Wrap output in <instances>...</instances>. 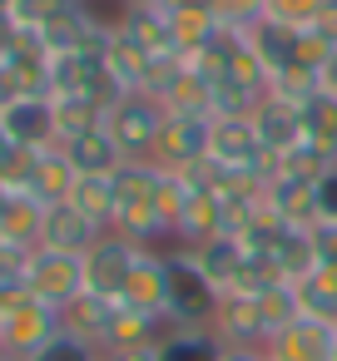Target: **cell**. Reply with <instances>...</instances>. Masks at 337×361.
<instances>
[{
    "label": "cell",
    "mask_w": 337,
    "mask_h": 361,
    "mask_svg": "<svg viewBox=\"0 0 337 361\" xmlns=\"http://www.w3.org/2000/svg\"><path fill=\"white\" fill-rule=\"evenodd\" d=\"M154 188H159V169L154 164H124L114 173V203H119V213H114L110 233H124L139 247H154L159 238H169V228H164V218L154 208Z\"/></svg>",
    "instance_id": "cell-1"
},
{
    "label": "cell",
    "mask_w": 337,
    "mask_h": 361,
    "mask_svg": "<svg viewBox=\"0 0 337 361\" xmlns=\"http://www.w3.org/2000/svg\"><path fill=\"white\" fill-rule=\"evenodd\" d=\"M218 297L223 292L199 272L194 252L174 247L169 252V326H179V331H208L213 312H218Z\"/></svg>",
    "instance_id": "cell-2"
},
{
    "label": "cell",
    "mask_w": 337,
    "mask_h": 361,
    "mask_svg": "<svg viewBox=\"0 0 337 361\" xmlns=\"http://www.w3.org/2000/svg\"><path fill=\"white\" fill-rule=\"evenodd\" d=\"M164 119H169V114L159 109V99H149V94H124V99L105 114V129H110V139L119 144L124 164H154V144H159Z\"/></svg>",
    "instance_id": "cell-3"
},
{
    "label": "cell",
    "mask_w": 337,
    "mask_h": 361,
    "mask_svg": "<svg viewBox=\"0 0 337 361\" xmlns=\"http://www.w3.org/2000/svg\"><path fill=\"white\" fill-rule=\"evenodd\" d=\"M25 292H30L35 302H45V307L65 312L80 292H90V287H85V257L35 247L30 262H25Z\"/></svg>",
    "instance_id": "cell-4"
},
{
    "label": "cell",
    "mask_w": 337,
    "mask_h": 361,
    "mask_svg": "<svg viewBox=\"0 0 337 361\" xmlns=\"http://www.w3.org/2000/svg\"><path fill=\"white\" fill-rule=\"evenodd\" d=\"M55 336H60V312L35 302L30 292H20L6 312H0V351H11V356H35Z\"/></svg>",
    "instance_id": "cell-5"
},
{
    "label": "cell",
    "mask_w": 337,
    "mask_h": 361,
    "mask_svg": "<svg viewBox=\"0 0 337 361\" xmlns=\"http://www.w3.org/2000/svg\"><path fill=\"white\" fill-rule=\"evenodd\" d=\"M114 302L169 322V252L139 247V257H134V267H129V277H124V292H119Z\"/></svg>",
    "instance_id": "cell-6"
},
{
    "label": "cell",
    "mask_w": 337,
    "mask_h": 361,
    "mask_svg": "<svg viewBox=\"0 0 337 361\" xmlns=\"http://www.w3.org/2000/svg\"><path fill=\"white\" fill-rule=\"evenodd\" d=\"M134 257H139V243H129L124 233H100V243L85 252V287L100 297H119Z\"/></svg>",
    "instance_id": "cell-7"
},
{
    "label": "cell",
    "mask_w": 337,
    "mask_h": 361,
    "mask_svg": "<svg viewBox=\"0 0 337 361\" xmlns=\"http://www.w3.org/2000/svg\"><path fill=\"white\" fill-rule=\"evenodd\" d=\"M208 331L218 336V346H268V322L253 292H223Z\"/></svg>",
    "instance_id": "cell-8"
},
{
    "label": "cell",
    "mask_w": 337,
    "mask_h": 361,
    "mask_svg": "<svg viewBox=\"0 0 337 361\" xmlns=\"http://www.w3.org/2000/svg\"><path fill=\"white\" fill-rule=\"evenodd\" d=\"M268 361H337V326L297 317L278 336H268Z\"/></svg>",
    "instance_id": "cell-9"
},
{
    "label": "cell",
    "mask_w": 337,
    "mask_h": 361,
    "mask_svg": "<svg viewBox=\"0 0 337 361\" xmlns=\"http://www.w3.org/2000/svg\"><path fill=\"white\" fill-rule=\"evenodd\" d=\"M100 233H105V228H95L70 198H65V203H45V218H40V247L85 257V252L100 243Z\"/></svg>",
    "instance_id": "cell-10"
},
{
    "label": "cell",
    "mask_w": 337,
    "mask_h": 361,
    "mask_svg": "<svg viewBox=\"0 0 337 361\" xmlns=\"http://www.w3.org/2000/svg\"><path fill=\"white\" fill-rule=\"evenodd\" d=\"M0 124H6L16 149H50L55 144V104H50V94H20L6 114H0Z\"/></svg>",
    "instance_id": "cell-11"
},
{
    "label": "cell",
    "mask_w": 337,
    "mask_h": 361,
    "mask_svg": "<svg viewBox=\"0 0 337 361\" xmlns=\"http://www.w3.org/2000/svg\"><path fill=\"white\" fill-rule=\"evenodd\" d=\"M189 252H194L199 272H203L218 292H233L238 277H243V267H248V243H243L238 233H218V238H208V243H199V247H189Z\"/></svg>",
    "instance_id": "cell-12"
},
{
    "label": "cell",
    "mask_w": 337,
    "mask_h": 361,
    "mask_svg": "<svg viewBox=\"0 0 337 361\" xmlns=\"http://www.w3.org/2000/svg\"><path fill=\"white\" fill-rule=\"evenodd\" d=\"M203 134H208V119H174L169 114L159 129V144H154V169L179 173L194 159H203Z\"/></svg>",
    "instance_id": "cell-13"
},
{
    "label": "cell",
    "mask_w": 337,
    "mask_h": 361,
    "mask_svg": "<svg viewBox=\"0 0 337 361\" xmlns=\"http://www.w3.org/2000/svg\"><path fill=\"white\" fill-rule=\"evenodd\" d=\"M218 233H228V198L223 193H189V203H184V213L174 223V238L184 247H199V243H208Z\"/></svg>",
    "instance_id": "cell-14"
},
{
    "label": "cell",
    "mask_w": 337,
    "mask_h": 361,
    "mask_svg": "<svg viewBox=\"0 0 337 361\" xmlns=\"http://www.w3.org/2000/svg\"><path fill=\"white\" fill-rule=\"evenodd\" d=\"M253 129H258V139H263L268 154H292V149L302 144V109H292V104L263 94L258 109H253Z\"/></svg>",
    "instance_id": "cell-15"
},
{
    "label": "cell",
    "mask_w": 337,
    "mask_h": 361,
    "mask_svg": "<svg viewBox=\"0 0 337 361\" xmlns=\"http://www.w3.org/2000/svg\"><path fill=\"white\" fill-rule=\"evenodd\" d=\"M114 25H119V35L134 40L144 55H179V50H174V35H169V11H164V6H124Z\"/></svg>",
    "instance_id": "cell-16"
},
{
    "label": "cell",
    "mask_w": 337,
    "mask_h": 361,
    "mask_svg": "<svg viewBox=\"0 0 337 361\" xmlns=\"http://www.w3.org/2000/svg\"><path fill=\"white\" fill-rule=\"evenodd\" d=\"M114 297H100V292H80L65 312H60V331H70V336H80V341H90V346H100L105 351V336H110V322H114Z\"/></svg>",
    "instance_id": "cell-17"
},
{
    "label": "cell",
    "mask_w": 337,
    "mask_h": 361,
    "mask_svg": "<svg viewBox=\"0 0 337 361\" xmlns=\"http://www.w3.org/2000/svg\"><path fill=\"white\" fill-rule=\"evenodd\" d=\"M75 164L65 159V149L60 144H50V149H35V159H30V198H40V203H65L70 198V188H75Z\"/></svg>",
    "instance_id": "cell-18"
},
{
    "label": "cell",
    "mask_w": 337,
    "mask_h": 361,
    "mask_svg": "<svg viewBox=\"0 0 337 361\" xmlns=\"http://www.w3.org/2000/svg\"><path fill=\"white\" fill-rule=\"evenodd\" d=\"M105 70H110V80L124 90V94H144V85H149V65H154V55H144L134 40H124L119 35V25L110 30V45H105Z\"/></svg>",
    "instance_id": "cell-19"
},
{
    "label": "cell",
    "mask_w": 337,
    "mask_h": 361,
    "mask_svg": "<svg viewBox=\"0 0 337 361\" xmlns=\"http://www.w3.org/2000/svg\"><path fill=\"white\" fill-rule=\"evenodd\" d=\"M159 109L174 114V119H213V85L184 65L174 75V85L159 94Z\"/></svg>",
    "instance_id": "cell-20"
},
{
    "label": "cell",
    "mask_w": 337,
    "mask_h": 361,
    "mask_svg": "<svg viewBox=\"0 0 337 361\" xmlns=\"http://www.w3.org/2000/svg\"><path fill=\"white\" fill-rule=\"evenodd\" d=\"M60 149L75 164V173H119L124 169V154H119V144L110 139L105 124L90 129V134H80V139H70V144H60Z\"/></svg>",
    "instance_id": "cell-21"
},
{
    "label": "cell",
    "mask_w": 337,
    "mask_h": 361,
    "mask_svg": "<svg viewBox=\"0 0 337 361\" xmlns=\"http://www.w3.org/2000/svg\"><path fill=\"white\" fill-rule=\"evenodd\" d=\"M40 218H45V203L30 198V193H6L0 198V238L6 243L40 247Z\"/></svg>",
    "instance_id": "cell-22"
},
{
    "label": "cell",
    "mask_w": 337,
    "mask_h": 361,
    "mask_svg": "<svg viewBox=\"0 0 337 361\" xmlns=\"http://www.w3.org/2000/svg\"><path fill=\"white\" fill-rule=\"evenodd\" d=\"M169 11V35H174V50L179 55H194V50H203L223 25H218V16H213V6H164Z\"/></svg>",
    "instance_id": "cell-23"
},
{
    "label": "cell",
    "mask_w": 337,
    "mask_h": 361,
    "mask_svg": "<svg viewBox=\"0 0 337 361\" xmlns=\"http://www.w3.org/2000/svg\"><path fill=\"white\" fill-rule=\"evenodd\" d=\"M273 267L288 277V282H302L307 272L322 267V252H317V233H297V228H283L278 243H273Z\"/></svg>",
    "instance_id": "cell-24"
},
{
    "label": "cell",
    "mask_w": 337,
    "mask_h": 361,
    "mask_svg": "<svg viewBox=\"0 0 337 361\" xmlns=\"http://www.w3.org/2000/svg\"><path fill=\"white\" fill-rule=\"evenodd\" d=\"M70 203L95 223V228H114V213H119V203H114V173H80L75 178V188H70Z\"/></svg>",
    "instance_id": "cell-25"
},
{
    "label": "cell",
    "mask_w": 337,
    "mask_h": 361,
    "mask_svg": "<svg viewBox=\"0 0 337 361\" xmlns=\"http://www.w3.org/2000/svg\"><path fill=\"white\" fill-rule=\"evenodd\" d=\"M297 35H302V30H288V25H278V20H258V25L248 30V45H253V55L268 65V75H283L288 65H297Z\"/></svg>",
    "instance_id": "cell-26"
},
{
    "label": "cell",
    "mask_w": 337,
    "mask_h": 361,
    "mask_svg": "<svg viewBox=\"0 0 337 361\" xmlns=\"http://www.w3.org/2000/svg\"><path fill=\"white\" fill-rule=\"evenodd\" d=\"M302 144L322 154L327 164H337V99L332 94H312L302 104Z\"/></svg>",
    "instance_id": "cell-27"
},
{
    "label": "cell",
    "mask_w": 337,
    "mask_h": 361,
    "mask_svg": "<svg viewBox=\"0 0 337 361\" xmlns=\"http://www.w3.org/2000/svg\"><path fill=\"white\" fill-rule=\"evenodd\" d=\"M292 287H297V307H302V317L337 326V267H332V262H322L317 272H307V277L292 282Z\"/></svg>",
    "instance_id": "cell-28"
},
{
    "label": "cell",
    "mask_w": 337,
    "mask_h": 361,
    "mask_svg": "<svg viewBox=\"0 0 337 361\" xmlns=\"http://www.w3.org/2000/svg\"><path fill=\"white\" fill-rule=\"evenodd\" d=\"M50 104H55V144H70L105 124V109L90 99H50Z\"/></svg>",
    "instance_id": "cell-29"
},
{
    "label": "cell",
    "mask_w": 337,
    "mask_h": 361,
    "mask_svg": "<svg viewBox=\"0 0 337 361\" xmlns=\"http://www.w3.org/2000/svg\"><path fill=\"white\" fill-rule=\"evenodd\" d=\"M218 356V336L213 331H169L159 341V361H213Z\"/></svg>",
    "instance_id": "cell-30"
},
{
    "label": "cell",
    "mask_w": 337,
    "mask_h": 361,
    "mask_svg": "<svg viewBox=\"0 0 337 361\" xmlns=\"http://www.w3.org/2000/svg\"><path fill=\"white\" fill-rule=\"evenodd\" d=\"M75 6H85V0H11V20H16V30H45L50 20H60V16H70Z\"/></svg>",
    "instance_id": "cell-31"
},
{
    "label": "cell",
    "mask_w": 337,
    "mask_h": 361,
    "mask_svg": "<svg viewBox=\"0 0 337 361\" xmlns=\"http://www.w3.org/2000/svg\"><path fill=\"white\" fill-rule=\"evenodd\" d=\"M258 307H263V322H268V336H278L283 326H292L302 317L297 307V287L292 282H278V287H263L258 292Z\"/></svg>",
    "instance_id": "cell-32"
},
{
    "label": "cell",
    "mask_w": 337,
    "mask_h": 361,
    "mask_svg": "<svg viewBox=\"0 0 337 361\" xmlns=\"http://www.w3.org/2000/svg\"><path fill=\"white\" fill-rule=\"evenodd\" d=\"M268 94L273 99H283V104H292V109H302L312 94H317V70H302V65H288L283 75H273V85H268Z\"/></svg>",
    "instance_id": "cell-33"
},
{
    "label": "cell",
    "mask_w": 337,
    "mask_h": 361,
    "mask_svg": "<svg viewBox=\"0 0 337 361\" xmlns=\"http://www.w3.org/2000/svg\"><path fill=\"white\" fill-rule=\"evenodd\" d=\"M223 30H253L258 20H268V0H208Z\"/></svg>",
    "instance_id": "cell-34"
},
{
    "label": "cell",
    "mask_w": 337,
    "mask_h": 361,
    "mask_svg": "<svg viewBox=\"0 0 337 361\" xmlns=\"http://www.w3.org/2000/svg\"><path fill=\"white\" fill-rule=\"evenodd\" d=\"M25 361H110L100 346H90V341H80V336H70V331H60L55 341H45L35 356H25Z\"/></svg>",
    "instance_id": "cell-35"
},
{
    "label": "cell",
    "mask_w": 337,
    "mask_h": 361,
    "mask_svg": "<svg viewBox=\"0 0 337 361\" xmlns=\"http://www.w3.org/2000/svg\"><path fill=\"white\" fill-rule=\"evenodd\" d=\"M322 6H327V0H268V20H278L288 30H307Z\"/></svg>",
    "instance_id": "cell-36"
},
{
    "label": "cell",
    "mask_w": 337,
    "mask_h": 361,
    "mask_svg": "<svg viewBox=\"0 0 337 361\" xmlns=\"http://www.w3.org/2000/svg\"><path fill=\"white\" fill-rule=\"evenodd\" d=\"M312 188H317V218H322V223H337V164H332Z\"/></svg>",
    "instance_id": "cell-37"
},
{
    "label": "cell",
    "mask_w": 337,
    "mask_h": 361,
    "mask_svg": "<svg viewBox=\"0 0 337 361\" xmlns=\"http://www.w3.org/2000/svg\"><path fill=\"white\" fill-rule=\"evenodd\" d=\"M307 30H312L322 45H332V50H337V0H327V6L312 16V25H307Z\"/></svg>",
    "instance_id": "cell-38"
},
{
    "label": "cell",
    "mask_w": 337,
    "mask_h": 361,
    "mask_svg": "<svg viewBox=\"0 0 337 361\" xmlns=\"http://www.w3.org/2000/svg\"><path fill=\"white\" fill-rule=\"evenodd\" d=\"M317 94H332L337 99V50H327V60L317 65Z\"/></svg>",
    "instance_id": "cell-39"
},
{
    "label": "cell",
    "mask_w": 337,
    "mask_h": 361,
    "mask_svg": "<svg viewBox=\"0 0 337 361\" xmlns=\"http://www.w3.org/2000/svg\"><path fill=\"white\" fill-rule=\"evenodd\" d=\"M213 361H268V351L263 346H218Z\"/></svg>",
    "instance_id": "cell-40"
},
{
    "label": "cell",
    "mask_w": 337,
    "mask_h": 361,
    "mask_svg": "<svg viewBox=\"0 0 337 361\" xmlns=\"http://www.w3.org/2000/svg\"><path fill=\"white\" fill-rule=\"evenodd\" d=\"M16 99H20V85H16L11 65H0V114H6V109H11Z\"/></svg>",
    "instance_id": "cell-41"
},
{
    "label": "cell",
    "mask_w": 337,
    "mask_h": 361,
    "mask_svg": "<svg viewBox=\"0 0 337 361\" xmlns=\"http://www.w3.org/2000/svg\"><path fill=\"white\" fill-rule=\"evenodd\" d=\"M110 361H159V346H139V351H119Z\"/></svg>",
    "instance_id": "cell-42"
},
{
    "label": "cell",
    "mask_w": 337,
    "mask_h": 361,
    "mask_svg": "<svg viewBox=\"0 0 337 361\" xmlns=\"http://www.w3.org/2000/svg\"><path fill=\"white\" fill-rule=\"evenodd\" d=\"M11 154H16V144H11V134H6V124H0V164H6Z\"/></svg>",
    "instance_id": "cell-43"
},
{
    "label": "cell",
    "mask_w": 337,
    "mask_h": 361,
    "mask_svg": "<svg viewBox=\"0 0 337 361\" xmlns=\"http://www.w3.org/2000/svg\"><path fill=\"white\" fill-rule=\"evenodd\" d=\"M119 6H164V0H119Z\"/></svg>",
    "instance_id": "cell-44"
},
{
    "label": "cell",
    "mask_w": 337,
    "mask_h": 361,
    "mask_svg": "<svg viewBox=\"0 0 337 361\" xmlns=\"http://www.w3.org/2000/svg\"><path fill=\"white\" fill-rule=\"evenodd\" d=\"M164 6H208V0H164Z\"/></svg>",
    "instance_id": "cell-45"
},
{
    "label": "cell",
    "mask_w": 337,
    "mask_h": 361,
    "mask_svg": "<svg viewBox=\"0 0 337 361\" xmlns=\"http://www.w3.org/2000/svg\"><path fill=\"white\" fill-rule=\"evenodd\" d=\"M0 361H25V356H11V351H0Z\"/></svg>",
    "instance_id": "cell-46"
},
{
    "label": "cell",
    "mask_w": 337,
    "mask_h": 361,
    "mask_svg": "<svg viewBox=\"0 0 337 361\" xmlns=\"http://www.w3.org/2000/svg\"><path fill=\"white\" fill-rule=\"evenodd\" d=\"M6 11H11V0H0V16H6Z\"/></svg>",
    "instance_id": "cell-47"
}]
</instances>
